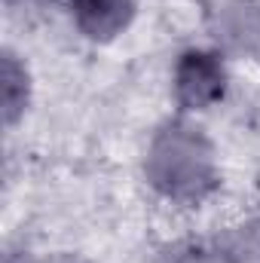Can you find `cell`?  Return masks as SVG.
<instances>
[{
	"instance_id": "3",
	"label": "cell",
	"mask_w": 260,
	"mask_h": 263,
	"mask_svg": "<svg viewBox=\"0 0 260 263\" xmlns=\"http://www.w3.org/2000/svg\"><path fill=\"white\" fill-rule=\"evenodd\" d=\"M18 86L28 89L25 70L15 65L12 55H3V117H6V123H12L25 107V95H18Z\"/></svg>"
},
{
	"instance_id": "1",
	"label": "cell",
	"mask_w": 260,
	"mask_h": 263,
	"mask_svg": "<svg viewBox=\"0 0 260 263\" xmlns=\"http://www.w3.org/2000/svg\"><path fill=\"white\" fill-rule=\"evenodd\" d=\"M224 95V67L208 52H187L178 65V98L184 107H208Z\"/></svg>"
},
{
	"instance_id": "2",
	"label": "cell",
	"mask_w": 260,
	"mask_h": 263,
	"mask_svg": "<svg viewBox=\"0 0 260 263\" xmlns=\"http://www.w3.org/2000/svg\"><path fill=\"white\" fill-rule=\"evenodd\" d=\"M77 22L89 37L107 40L126 28L132 15V0H77Z\"/></svg>"
}]
</instances>
